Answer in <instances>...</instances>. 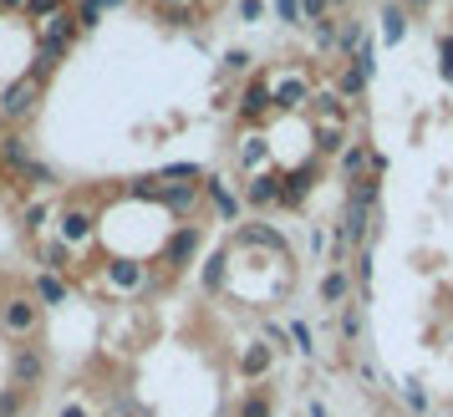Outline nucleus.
Instances as JSON below:
<instances>
[{"label":"nucleus","instance_id":"obj_1","mask_svg":"<svg viewBox=\"0 0 453 417\" xmlns=\"http://www.w3.org/2000/svg\"><path fill=\"white\" fill-rule=\"evenodd\" d=\"M42 97H46V82L36 77V72H21L16 82H5V92H0V112L11 118V127L31 123V118L42 112Z\"/></svg>","mask_w":453,"mask_h":417},{"label":"nucleus","instance_id":"obj_2","mask_svg":"<svg viewBox=\"0 0 453 417\" xmlns=\"http://www.w3.org/2000/svg\"><path fill=\"white\" fill-rule=\"evenodd\" d=\"M127 193H133V199H148V204H164L168 214H194L204 184H158V178H138Z\"/></svg>","mask_w":453,"mask_h":417},{"label":"nucleus","instance_id":"obj_3","mask_svg":"<svg viewBox=\"0 0 453 417\" xmlns=\"http://www.w3.org/2000/svg\"><path fill=\"white\" fill-rule=\"evenodd\" d=\"M0 331L16 336V341H31V336L42 331V300L36 295H11L0 306Z\"/></svg>","mask_w":453,"mask_h":417},{"label":"nucleus","instance_id":"obj_4","mask_svg":"<svg viewBox=\"0 0 453 417\" xmlns=\"http://www.w3.org/2000/svg\"><path fill=\"white\" fill-rule=\"evenodd\" d=\"M199 245H204V224H179V230L158 245V260H164L168 270H188L194 254H199Z\"/></svg>","mask_w":453,"mask_h":417},{"label":"nucleus","instance_id":"obj_5","mask_svg":"<svg viewBox=\"0 0 453 417\" xmlns=\"http://www.w3.org/2000/svg\"><path fill=\"white\" fill-rule=\"evenodd\" d=\"M367 234H372V208H362V204H351L347 199V208H342V234H336V250L342 254H357V250H367Z\"/></svg>","mask_w":453,"mask_h":417},{"label":"nucleus","instance_id":"obj_6","mask_svg":"<svg viewBox=\"0 0 453 417\" xmlns=\"http://www.w3.org/2000/svg\"><path fill=\"white\" fill-rule=\"evenodd\" d=\"M42 376H46V352L42 346H16V356H11V387H16V392L42 387Z\"/></svg>","mask_w":453,"mask_h":417},{"label":"nucleus","instance_id":"obj_7","mask_svg":"<svg viewBox=\"0 0 453 417\" xmlns=\"http://www.w3.org/2000/svg\"><path fill=\"white\" fill-rule=\"evenodd\" d=\"M311 92H316V87H311L301 72H286V77H275V82H270L275 112H296V107H306V102H311Z\"/></svg>","mask_w":453,"mask_h":417},{"label":"nucleus","instance_id":"obj_8","mask_svg":"<svg viewBox=\"0 0 453 417\" xmlns=\"http://www.w3.org/2000/svg\"><path fill=\"white\" fill-rule=\"evenodd\" d=\"M31 163H36V148H31V138H26L21 127H11V133L0 138V168H11V173L21 178Z\"/></svg>","mask_w":453,"mask_h":417},{"label":"nucleus","instance_id":"obj_9","mask_svg":"<svg viewBox=\"0 0 453 417\" xmlns=\"http://www.w3.org/2000/svg\"><path fill=\"white\" fill-rule=\"evenodd\" d=\"M77 11H62V16H51V21H42V31H36V42L42 46H57V51H72L77 46Z\"/></svg>","mask_w":453,"mask_h":417},{"label":"nucleus","instance_id":"obj_10","mask_svg":"<svg viewBox=\"0 0 453 417\" xmlns=\"http://www.w3.org/2000/svg\"><path fill=\"white\" fill-rule=\"evenodd\" d=\"M97 234V214L92 208H62V245H87Z\"/></svg>","mask_w":453,"mask_h":417},{"label":"nucleus","instance_id":"obj_11","mask_svg":"<svg viewBox=\"0 0 453 417\" xmlns=\"http://www.w3.org/2000/svg\"><path fill=\"white\" fill-rule=\"evenodd\" d=\"M240 245H260V250H270L275 260H290V245H286V234L265 230V224H245V230H240Z\"/></svg>","mask_w":453,"mask_h":417},{"label":"nucleus","instance_id":"obj_12","mask_svg":"<svg viewBox=\"0 0 453 417\" xmlns=\"http://www.w3.org/2000/svg\"><path fill=\"white\" fill-rule=\"evenodd\" d=\"M270 361H275V346H270V341H250L245 352H240V376L255 382V376L270 372Z\"/></svg>","mask_w":453,"mask_h":417},{"label":"nucleus","instance_id":"obj_13","mask_svg":"<svg viewBox=\"0 0 453 417\" xmlns=\"http://www.w3.org/2000/svg\"><path fill=\"white\" fill-rule=\"evenodd\" d=\"M311 112H316V127H347V112H342L336 92H311Z\"/></svg>","mask_w":453,"mask_h":417},{"label":"nucleus","instance_id":"obj_14","mask_svg":"<svg viewBox=\"0 0 453 417\" xmlns=\"http://www.w3.org/2000/svg\"><path fill=\"white\" fill-rule=\"evenodd\" d=\"M265 107H275V97H270V77H255V82L245 87V97H240V118H260Z\"/></svg>","mask_w":453,"mask_h":417},{"label":"nucleus","instance_id":"obj_15","mask_svg":"<svg viewBox=\"0 0 453 417\" xmlns=\"http://www.w3.org/2000/svg\"><path fill=\"white\" fill-rule=\"evenodd\" d=\"M347 295H351V275L347 270L321 275V306H347Z\"/></svg>","mask_w":453,"mask_h":417},{"label":"nucleus","instance_id":"obj_16","mask_svg":"<svg viewBox=\"0 0 453 417\" xmlns=\"http://www.w3.org/2000/svg\"><path fill=\"white\" fill-rule=\"evenodd\" d=\"M245 199L250 204H280V178H275V173H255V178H250V188H245Z\"/></svg>","mask_w":453,"mask_h":417},{"label":"nucleus","instance_id":"obj_17","mask_svg":"<svg viewBox=\"0 0 453 417\" xmlns=\"http://www.w3.org/2000/svg\"><path fill=\"white\" fill-rule=\"evenodd\" d=\"M36 300L42 306H66V280L57 270H36Z\"/></svg>","mask_w":453,"mask_h":417},{"label":"nucleus","instance_id":"obj_18","mask_svg":"<svg viewBox=\"0 0 453 417\" xmlns=\"http://www.w3.org/2000/svg\"><path fill=\"white\" fill-rule=\"evenodd\" d=\"M204 193L214 199V208H219V219H240V199L229 193L225 178H204Z\"/></svg>","mask_w":453,"mask_h":417},{"label":"nucleus","instance_id":"obj_19","mask_svg":"<svg viewBox=\"0 0 453 417\" xmlns=\"http://www.w3.org/2000/svg\"><path fill=\"white\" fill-rule=\"evenodd\" d=\"M367 168H372V148L367 143H347V153H342V173L357 184V178H367Z\"/></svg>","mask_w":453,"mask_h":417},{"label":"nucleus","instance_id":"obj_20","mask_svg":"<svg viewBox=\"0 0 453 417\" xmlns=\"http://www.w3.org/2000/svg\"><path fill=\"white\" fill-rule=\"evenodd\" d=\"M107 280H112L118 291H138V285H143V270H138L133 260H112V265H107Z\"/></svg>","mask_w":453,"mask_h":417},{"label":"nucleus","instance_id":"obj_21","mask_svg":"<svg viewBox=\"0 0 453 417\" xmlns=\"http://www.w3.org/2000/svg\"><path fill=\"white\" fill-rule=\"evenodd\" d=\"M403 36H408V16H403L397 5H388V11H382V46H397Z\"/></svg>","mask_w":453,"mask_h":417},{"label":"nucleus","instance_id":"obj_22","mask_svg":"<svg viewBox=\"0 0 453 417\" xmlns=\"http://www.w3.org/2000/svg\"><path fill=\"white\" fill-rule=\"evenodd\" d=\"M107 5H127V0H77V26H82V31H92Z\"/></svg>","mask_w":453,"mask_h":417},{"label":"nucleus","instance_id":"obj_23","mask_svg":"<svg viewBox=\"0 0 453 417\" xmlns=\"http://www.w3.org/2000/svg\"><path fill=\"white\" fill-rule=\"evenodd\" d=\"M377 193H382V184H377V173H367V178H357V184H351V204H362V208H372L377 204Z\"/></svg>","mask_w":453,"mask_h":417},{"label":"nucleus","instance_id":"obj_24","mask_svg":"<svg viewBox=\"0 0 453 417\" xmlns=\"http://www.w3.org/2000/svg\"><path fill=\"white\" fill-rule=\"evenodd\" d=\"M316 148L321 153H347V127H316Z\"/></svg>","mask_w":453,"mask_h":417},{"label":"nucleus","instance_id":"obj_25","mask_svg":"<svg viewBox=\"0 0 453 417\" xmlns=\"http://www.w3.org/2000/svg\"><path fill=\"white\" fill-rule=\"evenodd\" d=\"M179 178H204V168H199V163H168V168H158V184H179Z\"/></svg>","mask_w":453,"mask_h":417},{"label":"nucleus","instance_id":"obj_26","mask_svg":"<svg viewBox=\"0 0 453 417\" xmlns=\"http://www.w3.org/2000/svg\"><path fill=\"white\" fill-rule=\"evenodd\" d=\"M225 270H229V254L225 250L209 254V265H204V285H209V291H219V285H225Z\"/></svg>","mask_w":453,"mask_h":417},{"label":"nucleus","instance_id":"obj_27","mask_svg":"<svg viewBox=\"0 0 453 417\" xmlns=\"http://www.w3.org/2000/svg\"><path fill=\"white\" fill-rule=\"evenodd\" d=\"M66 0H26V16L31 21H51V16H62Z\"/></svg>","mask_w":453,"mask_h":417},{"label":"nucleus","instance_id":"obj_28","mask_svg":"<svg viewBox=\"0 0 453 417\" xmlns=\"http://www.w3.org/2000/svg\"><path fill=\"white\" fill-rule=\"evenodd\" d=\"M234 417H270V397L265 392H245L240 397V413Z\"/></svg>","mask_w":453,"mask_h":417},{"label":"nucleus","instance_id":"obj_29","mask_svg":"<svg viewBox=\"0 0 453 417\" xmlns=\"http://www.w3.org/2000/svg\"><path fill=\"white\" fill-rule=\"evenodd\" d=\"M438 77L453 87V31L449 36H438Z\"/></svg>","mask_w":453,"mask_h":417},{"label":"nucleus","instance_id":"obj_30","mask_svg":"<svg viewBox=\"0 0 453 417\" xmlns=\"http://www.w3.org/2000/svg\"><path fill=\"white\" fill-rule=\"evenodd\" d=\"M311 31H316V46H321V51H336V42H342V36H336V16H326V21H316Z\"/></svg>","mask_w":453,"mask_h":417},{"label":"nucleus","instance_id":"obj_31","mask_svg":"<svg viewBox=\"0 0 453 417\" xmlns=\"http://www.w3.org/2000/svg\"><path fill=\"white\" fill-rule=\"evenodd\" d=\"M342 336H347V341L362 336V306H342Z\"/></svg>","mask_w":453,"mask_h":417},{"label":"nucleus","instance_id":"obj_32","mask_svg":"<svg viewBox=\"0 0 453 417\" xmlns=\"http://www.w3.org/2000/svg\"><path fill=\"white\" fill-rule=\"evenodd\" d=\"M46 219H51V208H46V204H31V208H21V230H31V234L42 230Z\"/></svg>","mask_w":453,"mask_h":417},{"label":"nucleus","instance_id":"obj_33","mask_svg":"<svg viewBox=\"0 0 453 417\" xmlns=\"http://www.w3.org/2000/svg\"><path fill=\"white\" fill-rule=\"evenodd\" d=\"M153 5H158V11H168V16H173V21H188V16H194V5H199V0H153Z\"/></svg>","mask_w":453,"mask_h":417},{"label":"nucleus","instance_id":"obj_34","mask_svg":"<svg viewBox=\"0 0 453 417\" xmlns=\"http://www.w3.org/2000/svg\"><path fill=\"white\" fill-rule=\"evenodd\" d=\"M326 16H331V0H301V21L316 26V21H326Z\"/></svg>","mask_w":453,"mask_h":417},{"label":"nucleus","instance_id":"obj_35","mask_svg":"<svg viewBox=\"0 0 453 417\" xmlns=\"http://www.w3.org/2000/svg\"><path fill=\"white\" fill-rule=\"evenodd\" d=\"M403 402H408L412 413H428V397H423V387H418V382H403Z\"/></svg>","mask_w":453,"mask_h":417},{"label":"nucleus","instance_id":"obj_36","mask_svg":"<svg viewBox=\"0 0 453 417\" xmlns=\"http://www.w3.org/2000/svg\"><path fill=\"white\" fill-rule=\"evenodd\" d=\"M21 184H31V188H36V184H57V173H51L46 163H31V168L21 173Z\"/></svg>","mask_w":453,"mask_h":417},{"label":"nucleus","instance_id":"obj_37","mask_svg":"<svg viewBox=\"0 0 453 417\" xmlns=\"http://www.w3.org/2000/svg\"><path fill=\"white\" fill-rule=\"evenodd\" d=\"M275 16L286 26H301V0H275Z\"/></svg>","mask_w":453,"mask_h":417},{"label":"nucleus","instance_id":"obj_38","mask_svg":"<svg viewBox=\"0 0 453 417\" xmlns=\"http://www.w3.org/2000/svg\"><path fill=\"white\" fill-rule=\"evenodd\" d=\"M21 397H26V392L5 387V392H0V417H16V413H21Z\"/></svg>","mask_w":453,"mask_h":417},{"label":"nucleus","instance_id":"obj_39","mask_svg":"<svg viewBox=\"0 0 453 417\" xmlns=\"http://www.w3.org/2000/svg\"><path fill=\"white\" fill-rule=\"evenodd\" d=\"M265 158V138H250V148H245V168H255Z\"/></svg>","mask_w":453,"mask_h":417},{"label":"nucleus","instance_id":"obj_40","mask_svg":"<svg viewBox=\"0 0 453 417\" xmlns=\"http://www.w3.org/2000/svg\"><path fill=\"white\" fill-rule=\"evenodd\" d=\"M250 62H255V57H250V51H229V57H225V72H245Z\"/></svg>","mask_w":453,"mask_h":417},{"label":"nucleus","instance_id":"obj_41","mask_svg":"<svg viewBox=\"0 0 453 417\" xmlns=\"http://www.w3.org/2000/svg\"><path fill=\"white\" fill-rule=\"evenodd\" d=\"M290 336H296V341H301V352H316V346H311V326H306V321H296V326H290Z\"/></svg>","mask_w":453,"mask_h":417},{"label":"nucleus","instance_id":"obj_42","mask_svg":"<svg viewBox=\"0 0 453 417\" xmlns=\"http://www.w3.org/2000/svg\"><path fill=\"white\" fill-rule=\"evenodd\" d=\"M240 21H260V0H240Z\"/></svg>","mask_w":453,"mask_h":417},{"label":"nucleus","instance_id":"obj_43","mask_svg":"<svg viewBox=\"0 0 453 417\" xmlns=\"http://www.w3.org/2000/svg\"><path fill=\"white\" fill-rule=\"evenodd\" d=\"M62 417H87V407H77V402H66V407H62Z\"/></svg>","mask_w":453,"mask_h":417},{"label":"nucleus","instance_id":"obj_44","mask_svg":"<svg viewBox=\"0 0 453 417\" xmlns=\"http://www.w3.org/2000/svg\"><path fill=\"white\" fill-rule=\"evenodd\" d=\"M0 11H26V0H0Z\"/></svg>","mask_w":453,"mask_h":417},{"label":"nucleus","instance_id":"obj_45","mask_svg":"<svg viewBox=\"0 0 453 417\" xmlns=\"http://www.w3.org/2000/svg\"><path fill=\"white\" fill-rule=\"evenodd\" d=\"M311 417H331V413L321 407V402H311Z\"/></svg>","mask_w":453,"mask_h":417},{"label":"nucleus","instance_id":"obj_46","mask_svg":"<svg viewBox=\"0 0 453 417\" xmlns=\"http://www.w3.org/2000/svg\"><path fill=\"white\" fill-rule=\"evenodd\" d=\"M5 133H11V118H5V112H0V138H5Z\"/></svg>","mask_w":453,"mask_h":417},{"label":"nucleus","instance_id":"obj_47","mask_svg":"<svg viewBox=\"0 0 453 417\" xmlns=\"http://www.w3.org/2000/svg\"><path fill=\"white\" fill-rule=\"evenodd\" d=\"M408 5H412V11H423V5H433V0H408Z\"/></svg>","mask_w":453,"mask_h":417}]
</instances>
